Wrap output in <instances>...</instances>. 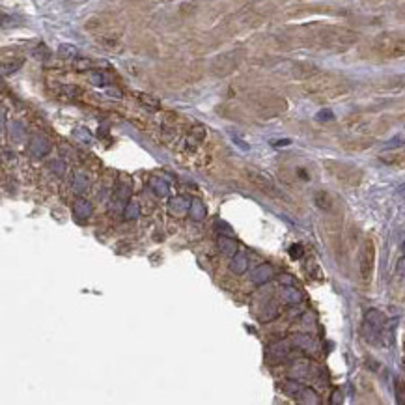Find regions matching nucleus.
Wrapping results in <instances>:
<instances>
[{
  "label": "nucleus",
  "instance_id": "obj_1",
  "mask_svg": "<svg viewBox=\"0 0 405 405\" xmlns=\"http://www.w3.org/2000/svg\"><path fill=\"white\" fill-rule=\"evenodd\" d=\"M245 174H247V180H249L258 191H261L269 198H275V200H288L286 194L280 191V187H277V183H275L267 174L260 172V170H256V168H247Z\"/></svg>",
  "mask_w": 405,
  "mask_h": 405
},
{
  "label": "nucleus",
  "instance_id": "obj_2",
  "mask_svg": "<svg viewBox=\"0 0 405 405\" xmlns=\"http://www.w3.org/2000/svg\"><path fill=\"white\" fill-rule=\"evenodd\" d=\"M376 49L381 56L401 58L405 56V36L387 34L376 41Z\"/></svg>",
  "mask_w": 405,
  "mask_h": 405
},
{
  "label": "nucleus",
  "instance_id": "obj_3",
  "mask_svg": "<svg viewBox=\"0 0 405 405\" xmlns=\"http://www.w3.org/2000/svg\"><path fill=\"white\" fill-rule=\"evenodd\" d=\"M374 267H376V245L372 239H366L362 243L359 254V273L362 280H370L374 275Z\"/></svg>",
  "mask_w": 405,
  "mask_h": 405
},
{
  "label": "nucleus",
  "instance_id": "obj_4",
  "mask_svg": "<svg viewBox=\"0 0 405 405\" xmlns=\"http://www.w3.org/2000/svg\"><path fill=\"white\" fill-rule=\"evenodd\" d=\"M273 277V269H271V265H263V267H260V269H256L254 271V277H252V280L254 282H265V280H269V278Z\"/></svg>",
  "mask_w": 405,
  "mask_h": 405
},
{
  "label": "nucleus",
  "instance_id": "obj_5",
  "mask_svg": "<svg viewBox=\"0 0 405 405\" xmlns=\"http://www.w3.org/2000/svg\"><path fill=\"white\" fill-rule=\"evenodd\" d=\"M137 95V99H139L140 103L144 105V107H148V109H159L161 107V103H159V99H155V97H151V95H148V93H140V92H137L134 93Z\"/></svg>",
  "mask_w": 405,
  "mask_h": 405
},
{
  "label": "nucleus",
  "instance_id": "obj_6",
  "mask_svg": "<svg viewBox=\"0 0 405 405\" xmlns=\"http://www.w3.org/2000/svg\"><path fill=\"white\" fill-rule=\"evenodd\" d=\"M316 204H318V208H321V209L332 208V200H330V196L325 191L316 192Z\"/></svg>",
  "mask_w": 405,
  "mask_h": 405
}]
</instances>
